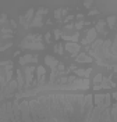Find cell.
Masks as SVG:
<instances>
[{"mask_svg":"<svg viewBox=\"0 0 117 122\" xmlns=\"http://www.w3.org/2000/svg\"><path fill=\"white\" fill-rule=\"evenodd\" d=\"M91 94H49L28 101L29 122H117L116 103L95 106Z\"/></svg>","mask_w":117,"mask_h":122,"instance_id":"obj_1","label":"cell"},{"mask_svg":"<svg viewBox=\"0 0 117 122\" xmlns=\"http://www.w3.org/2000/svg\"><path fill=\"white\" fill-rule=\"evenodd\" d=\"M35 67H27L25 68V82H24V86L25 87H29L32 86V78H33V72H35Z\"/></svg>","mask_w":117,"mask_h":122,"instance_id":"obj_2","label":"cell"},{"mask_svg":"<svg viewBox=\"0 0 117 122\" xmlns=\"http://www.w3.org/2000/svg\"><path fill=\"white\" fill-rule=\"evenodd\" d=\"M95 40H96V30H95V28H91V29L86 32V38L82 39L81 43L88 46L89 43H92V42H95Z\"/></svg>","mask_w":117,"mask_h":122,"instance_id":"obj_3","label":"cell"},{"mask_svg":"<svg viewBox=\"0 0 117 122\" xmlns=\"http://www.w3.org/2000/svg\"><path fill=\"white\" fill-rule=\"evenodd\" d=\"M21 47L22 49H31V50H43L45 46L40 42H29V43H22L21 42Z\"/></svg>","mask_w":117,"mask_h":122,"instance_id":"obj_4","label":"cell"},{"mask_svg":"<svg viewBox=\"0 0 117 122\" xmlns=\"http://www.w3.org/2000/svg\"><path fill=\"white\" fill-rule=\"evenodd\" d=\"M28 62H38V56H32V54H27L20 58V64L21 65H25Z\"/></svg>","mask_w":117,"mask_h":122,"instance_id":"obj_5","label":"cell"},{"mask_svg":"<svg viewBox=\"0 0 117 122\" xmlns=\"http://www.w3.org/2000/svg\"><path fill=\"white\" fill-rule=\"evenodd\" d=\"M66 50L70 51L71 56H77V53L79 51V45H77V43H66Z\"/></svg>","mask_w":117,"mask_h":122,"instance_id":"obj_6","label":"cell"},{"mask_svg":"<svg viewBox=\"0 0 117 122\" xmlns=\"http://www.w3.org/2000/svg\"><path fill=\"white\" fill-rule=\"evenodd\" d=\"M45 62H46L47 65L52 68V71H56L57 64H59V61L56 60L55 57H52V56H46V57H45Z\"/></svg>","mask_w":117,"mask_h":122,"instance_id":"obj_7","label":"cell"},{"mask_svg":"<svg viewBox=\"0 0 117 122\" xmlns=\"http://www.w3.org/2000/svg\"><path fill=\"white\" fill-rule=\"evenodd\" d=\"M75 61H77V62H92V57H89V56L85 54V53H81L75 57Z\"/></svg>","mask_w":117,"mask_h":122,"instance_id":"obj_8","label":"cell"},{"mask_svg":"<svg viewBox=\"0 0 117 122\" xmlns=\"http://www.w3.org/2000/svg\"><path fill=\"white\" fill-rule=\"evenodd\" d=\"M17 85H18V93H21L24 89V78H22V72L20 69L17 71Z\"/></svg>","mask_w":117,"mask_h":122,"instance_id":"obj_9","label":"cell"},{"mask_svg":"<svg viewBox=\"0 0 117 122\" xmlns=\"http://www.w3.org/2000/svg\"><path fill=\"white\" fill-rule=\"evenodd\" d=\"M91 72H92V68H88V69H75V75H77V76H84L85 79H88V78H89Z\"/></svg>","mask_w":117,"mask_h":122,"instance_id":"obj_10","label":"cell"},{"mask_svg":"<svg viewBox=\"0 0 117 122\" xmlns=\"http://www.w3.org/2000/svg\"><path fill=\"white\" fill-rule=\"evenodd\" d=\"M105 26H106V21H105V20H100V21H98L96 26H95V30H96V33H98V32H100V33H106V30H105Z\"/></svg>","mask_w":117,"mask_h":122,"instance_id":"obj_11","label":"cell"},{"mask_svg":"<svg viewBox=\"0 0 117 122\" xmlns=\"http://www.w3.org/2000/svg\"><path fill=\"white\" fill-rule=\"evenodd\" d=\"M29 26H42V17L40 15H35V18L29 22Z\"/></svg>","mask_w":117,"mask_h":122,"instance_id":"obj_12","label":"cell"},{"mask_svg":"<svg viewBox=\"0 0 117 122\" xmlns=\"http://www.w3.org/2000/svg\"><path fill=\"white\" fill-rule=\"evenodd\" d=\"M78 38H79V33H74L72 36H67V35L63 36L64 40H68V43H75V42L78 40Z\"/></svg>","mask_w":117,"mask_h":122,"instance_id":"obj_13","label":"cell"},{"mask_svg":"<svg viewBox=\"0 0 117 122\" xmlns=\"http://www.w3.org/2000/svg\"><path fill=\"white\" fill-rule=\"evenodd\" d=\"M32 15H33V8H29L28 13L24 15V20H25V22L28 24V26H29V21L32 20Z\"/></svg>","mask_w":117,"mask_h":122,"instance_id":"obj_14","label":"cell"},{"mask_svg":"<svg viewBox=\"0 0 117 122\" xmlns=\"http://www.w3.org/2000/svg\"><path fill=\"white\" fill-rule=\"evenodd\" d=\"M61 14H67V10L66 8H57L55 11V17H56V20H60V17H61Z\"/></svg>","mask_w":117,"mask_h":122,"instance_id":"obj_15","label":"cell"},{"mask_svg":"<svg viewBox=\"0 0 117 122\" xmlns=\"http://www.w3.org/2000/svg\"><path fill=\"white\" fill-rule=\"evenodd\" d=\"M107 24H109V26L113 29L114 28V24H116V17L114 15H110L109 18H107Z\"/></svg>","mask_w":117,"mask_h":122,"instance_id":"obj_16","label":"cell"},{"mask_svg":"<svg viewBox=\"0 0 117 122\" xmlns=\"http://www.w3.org/2000/svg\"><path fill=\"white\" fill-rule=\"evenodd\" d=\"M55 50H56V53H57V54H63V46H61V43H57L56 47H55Z\"/></svg>","mask_w":117,"mask_h":122,"instance_id":"obj_17","label":"cell"},{"mask_svg":"<svg viewBox=\"0 0 117 122\" xmlns=\"http://www.w3.org/2000/svg\"><path fill=\"white\" fill-rule=\"evenodd\" d=\"M102 78H103V75H102V74H98V75L95 76V79H94L95 85H98L99 82H102Z\"/></svg>","mask_w":117,"mask_h":122,"instance_id":"obj_18","label":"cell"},{"mask_svg":"<svg viewBox=\"0 0 117 122\" xmlns=\"http://www.w3.org/2000/svg\"><path fill=\"white\" fill-rule=\"evenodd\" d=\"M6 21H7V15H6V14H0V22L4 24Z\"/></svg>","mask_w":117,"mask_h":122,"instance_id":"obj_19","label":"cell"},{"mask_svg":"<svg viewBox=\"0 0 117 122\" xmlns=\"http://www.w3.org/2000/svg\"><path fill=\"white\" fill-rule=\"evenodd\" d=\"M46 13H47V10H46V8H40V10H38L36 15H40V17H42V14H46Z\"/></svg>","mask_w":117,"mask_h":122,"instance_id":"obj_20","label":"cell"},{"mask_svg":"<svg viewBox=\"0 0 117 122\" xmlns=\"http://www.w3.org/2000/svg\"><path fill=\"white\" fill-rule=\"evenodd\" d=\"M74 26H75L77 29H81V28L84 26V21H79V22H77V24H75V25H74Z\"/></svg>","mask_w":117,"mask_h":122,"instance_id":"obj_21","label":"cell"},{"mask_svg":"<svg viewBox=\"0 0 117 122\" xmlns=\"http://www.w3.org/2000/svg\"><path fill=\"white\" fill-rule=\"evenodd\" d=\"M60 35H61V32H60V29H56V30H55V36H56V40H57V39L60 38Z\"/></svg>","mask_w":117,"mask_h":122,"instance_id":"obj_22","label":"cell"},{"mask_svg":"<svg viewBox=\"0 0 117 122\" xmlns=\"http://www.w3.org/2000/svg\"><path fill=\"white\" fill-rule=\"evenodd\" d=\"M45 39H46V42L49 43V42H50V33H46V35H45Z\"/></svg>","mask_w":117,"mask_h":122,"instance_id":"obj_23","label":"cell"},{"mask_svg":"<svg viewBox=\"0 0 117 122\" xmlns=\"http://www.w3.org/2000/svg\"><path fill=\"white\" fill-rule=\"evenodd\" d=\"M84 6H85V7H89V6H92V1H85V3H84Z\"/></svg>","mask_w":117,"mask_h":122,"instance_id":"obj_24","label":"cell"},{"mask_svg":"<svg viewBox=\"0 0 117 122\" xmlns=\"http://www.w3.org/2000/svg\"><path fill=\"white\" fill-rule=\"evenodd\" d=\"M72 18H74V15H68V17H67V18H66V21H71V20H72Z\"/></svg>","mask_w":117,"mask_h":122,"instance_id":"obj_25","label":"cell"},{"mask_svg":"<svg viewBox=\"0 0 117 122\" xmlns=\"http://www.w3.org/2000/svg\"><path fill=\"white\" fill-rule=\"evenodd\" d=\"M94 14H98V10H92V11L89 13V15H94Z\"/></svg>","mask_w":117,"mask_h":122,"instance_id":"obj_26","label":"cell"},{"mask_svg":"<svg viewBox=\"0 0 117 122\" xmlns=\"http://www.w3.org/2000/svg\"><path fill=\"white\" fill-rule=\"evenodd\" d=\"M94 89H95V90H99V89H100V85H95Z\"/></svg>","mask_w":117,"mask_h":122,"instance_id":"obj_27","label":"cell"},{"mask_svg":"<svg viewBox=\"0 0 117 122\" xmlns=\"http://www.w3.org/2000/svg\"><path fill=\"white\" fill-rule=\"evenodd\" d=\"M72 26H74V25H72V24H70V25H67V26H66V29H71Z\"/></svg>","mask_w":117,"mask_h":122,"instance_id":"obj_28","label":"cell"}]
</instances>
